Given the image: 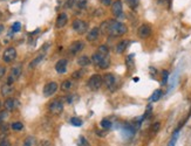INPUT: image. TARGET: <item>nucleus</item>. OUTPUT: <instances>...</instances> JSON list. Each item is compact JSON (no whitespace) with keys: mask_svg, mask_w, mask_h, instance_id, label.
<instances>
[{"mask_svg":"<svg viewBox=\"0 0 191 146\" xmlns=\"http://www.w3.org/2000/svg\"><path fill=\"white\" fill-rule=\"evenodd\" d=\"M11 127L13 129L14 131H21V130L24 129V125H22V123H20V122H15V123H13V124L11 125Z\"/></svg>","mask_w":191,"mask_h":146,"instance_id":"27","label":"nucleus"},{"mask_svg":"<svg viewBox=\"0 0 191 146\" xmlns=\"http://www.w3.org/2000/svg\"><path fill=\"white\" fill-rule=\"evenodd\" d=\"M12 93H13V88H12L11 85H8V84H4V85L1 87V95H2L4 97H6V96L11 95Z\"/></svg>","mask_w":191,"mask_h":146,"instance_id":"20","label":"nucleus"},{"mask_svg":"<svg viewBox=\"0 0 191 146\" xmlns=\"http://www.w3.org/2000/svg\"><path fill=\"white\" fill-rule=\"evenodd\" d=\"M4 32V25H0V34Z\"/></svg>","mask_w":191,"mask_h":146,"instance_id":"42","label":"nucleus"},{"mask_svg":"<svg viewBox=\"0 0 191 146\" xmlns=\"http://www.w3.org/2000/svg\"><path fill=\"white\" fill-rule=\"evenodd\" d=\"M20 28H21V25H20L19 22H15V24H13V26H12V30H13V32H19Z\"/></svg>","mask_w":191,"mask_h":146,"instance_id":"33","label":"nucleus"},{"mask_svg":"<svg viewBox=\"0 0 191 146\" xmlns=\"http://www.w3.org/2000/svg\"><path fill=\"white\" fill-rule=\"evenodd\" d=\"M72 26H73V29H74L76 33H79V34H83V33H86V32H87L88 24H87L86 21H83V20L76 19V20H74V21H73Z\"/></svg>","mask_w":191,"mask_h":146,"instance_id":"3","label":"nucleus"},{"mask_svg":"<svg viewBox=\"0 0 191 146\" xmlns=\"http://www.w3.org/2000/svg\"><path fill=\"white\" fill-rule=\"evenodd\" d=\"M127 2L129 4V6H130L133 10H135L137 6H138V0H127Z\"/></svg>","mask_w":191,"mask_h":146,"instance_id":"32","label":"nucleus"},{"mask_svg":"<svg viewBox=\"0 0 191 146\" xmlns=\"http://www.w3.org/2000/svg\"><path fill=\"white\" fill-rule=\"evenodd\" d=\"M101 127L104 129V130H108L111 127V123H110L109 119H103L101 120Z\"/></svg>","mask_w":191,"mask_h":146,"instance_id":"28","label":"nucleus"},{"mask_svg":"<svg viewBox=\"0 0 191 146\" xmlns=\"http://www.w3.org/2000/svg\"><path fill=\"white\" fill-rule=\"evenodd\" d=\"M43 57H45V54H41V55H39L38 57H35V59L29 63V68H35V67L38 66L41 61L43 60Z\"/></svg>","mask_w":191,"mask_h":146,"instance_id":"21","label":"nucleus"},{"mask_svg":"<svg viewBox=\"0 0 191 146\" xmlns=\"http://www.w3.org/2000/svg\"><path fill=\"white\" fill-rule=\"evenodd\" d=\"M0 107H1V102H0Z\"/></svg>","mask_w":191,"mask_h":146,"instance_id":"43","label":"nucleus"},{"mask_svg":"<svg viewBox=\"0 0 191 146\" xmlns=\"http://www.w3.org/2000/svg\"><path fill=\"white\" fill-rule=\"evenodd\" d=\"M90 63H92V60H90L88 56H84V55H83V56L78 59V64L81 67H87V66H89Z\"/></svg>","mask_w":191,"mask_h":146,"instance_id":"18","label":"nucleus"},{"mask_svg":"<svg viewBox=\"0 0 191 146\" xmlns=\"http://www.w3.org/2000/svg\"><path fill=\"white\" fill-rule=\"evenodd\" d=\"M101 2H102V5H104V6H110L111 5V0H100Z\"/></svg>","mask_w":191,"mask_h":146,"instance_id":"40","label":"nucleus"},{"mask_svg":"<svg viewBox=\"0 0 191 146\" xmlns=\"http://www.w3.org/2000/svg\"><path fill=\"white\" fill-rule=\"evenodd\" d=\"M160 126H161L160 123H155V124L152 125V132H157V131L160 130Z\"/></svg>","mask_w":191,"mask_h":146,"instance_id":"36","label":"nucleus"},{"mask_svg":"<svg viewBox=\"0 0 191 146\" xmlns=\"http://www.w3.org/2000/svg\"><path fill=\"white\" fill-rule=\"evenodd\" d=\"M67 21H68V16L66 13H60L56 18V28H62L67 25Z\"/></svg>","mask_w":191,"mask_h":146,"instance_id":"12","label":"nucleus"},{"mask_svg":"<svg viewBox=\"0 0 191 146\" xmlns=\"http://www.w3.org/2000/svg\"><path fill=\"white\" fill-rule=\"evenodd\" d=\"M110 66V60L109 57H106V59H103L98 64H97V67L98 68H101V69H107L108 67Z\"/></svg>","mask_w":191,"mask_h":146,"instance_id":"24","label":"nucleus"},{"mask_svg":"<svg viewBox=\"0 0 191 146\" xmlns=\"http://www.w3.org/2000/svg\"><path fill=\"white\" fill-rule=\"evenodd\" d=\"M15 57H16V50H15V48L13 47H8L4 54H2V60H4V62H6V63H11V62H13L14 60H15Z\"/></svg>","mask_w":191,"mask_h":146,"instance_id":"5","label":"nucleus"},{"mask_svg":"<svg viewBox=\"0 0 191 146\" xmlns=\"http://www.w3.org/2000/svg\"><path fill=\"white\" fill-rule=\"evenodd\" d=\"M73 87H74V82L72 80L63 81V83L61 84V89H62L63 91H69V90H72Z\"/></svg>","mask_w":191,"mask_h":146,"instance_id":"19","label":"nucleus"},{"mask_svg":"<svg viewBox=\"0 0 191 146\" xmlns=\"http://www.w3.org/2000/svg\"><path fill=\"white\" fill-rule=\"evenodd\" d=\"M20 74H21V67H13L12 68V70H11V75L8 76V79H7V82H6V84H8V85H12L15 81L18 80V77L20 76Z\"/></svg>","mask_w":191,"mask_h":146,"instance_id":"6","label":"nucleus"},{"mask_svg":"<svg viewBox=\"0 0 191 146\" xmlns=\"http://www.w3.org/2000/svg\"><path fill=\"white\" fill-rule=\"evenodd\" d=\"M116 82H117V80H116L115 75H113V74H106L103 76V83L108 89H113L115 87Z\"/></svg>","mask_w":191,"mask_h":146,"instance_id":"10","label":"nucleus"},{"mask_svg":"<svg viewBox=\"0 0 191 146\" xmlns=\"http://www.w3.org/2000/svg\"><path fill=\"white\" fill-rule=\"evenodd\" d=\"M84 47V43L82 41H74L70 46H69V53L72 55H75L78 54L79 52H81Z\"/></svg>","mask_w":191,"mask_h":146,"instance_id":"11","label":"nucleus"},{"mask_svg":"<svg viewBox=\"0 0 191 146\" xmlns=\"http://www.w3.org/2000/svg\"><path fill=\"white\" fill-rule=\"evenodd\" d=\"M33 145H34V137H32V136L27 137L24 140V143H22V146H33Z\"/></svg>","mask_w":191,"mask_h":146,"instance_id":"26","label":"nucleus"},{"mask_svg":"<svg viewBox=\"0 0 191 146\" xmlns=\"http://www.w3.org/2000/svg\"><path fill=\"white\" fill-rule=\"evenodd\" d=\"M128 40H123L121 42H119L117 43V46H116V48H115V52L117 54H122L124 50H125V48L128 47Z\"/></svg>","mask_w":191,"mask_h":146,"instance_id":"16","label":"nucleus"},{"mask_svg":"<svg viewBox=\"0 0 191 146\" xmlns=\"http://www.w3.org/2000/svg\"><path fill=\"white\" fill-rule=\"evenodd\" d=\"M102 83H103V77L101 75H98V74H95L88 80V88L90 90H93V91H96V90H98L101 88Z\"/></svg>","mask_w":191,"mask_h":146,"instance_id":"2","label":"nucleus"},{"mask_svg":"<svg viewBox=\"0 0 191 146\" xmlns=\"http://www.w3.org/2000/svg\"><path fill=\"white\" fill-rule=\"evenodd\" d=\"M178 134H179V130H176V131L174 132V134H172V137H171V139H170V142H169L168 146H175L176 145L177 139H178Z\"/></svg>","mask_w":191,"mask_h":146,"instance_id":"23","label":"nucleus"},{"mask_svg":"<svg viewBox=\"0 0 191 146\" xmlns=\"http://www.w3.org/2000/svg\"><path fill=\"white\" fill-rule=\"evenodd\" d=\"M48 110L53 115H60L62 111H63V103L60 101V99H55L53 101L49 106H48Z\"/></svg>","mask_w":191,"mask_h":146,"instance_id":"4","label":"nucleus"},{"mask_svg":"<svg viewBox=\"0 0 191 146\" xmlns=\"http://www.w3.org/2000/svg\"><path fill=\"white\" fill-rule=\"evenodd\" d=\"M75 1H76V0H67V1H66V7L72 8V7L75 5Z\"/></svg>","mask_w":191,"mask_h":146,"instance_id":"35","label":"nucleus"},{"mask_svg":"<svg viewBox=\"0 0 191 146\" xmlns=\"http://www.w3.org/2000/svg\"><path fill=\"white\" fill-rule=\"evenodd\" d=\"M161 96H162V90L157 89V90H155L154 93L150 96V101L151 102H157V101L161 98Z\"/></svg>","mask_w":191,"mask_h":146,"instance_id":"22","label":"nucleus"},{"mask_svg":"<svg viewBox=\"0 0 191 146\" xmlns=\"http://www.w3.org/2000/svg\"><path fill=\"white\" fill-rule=\"evenodd\" d=\"M56 90H57V83L49 82V83H47V84L43 87L42 93H43V95H45L46 97H49V96L54 95V93H56Z\"/></svg>","mask_w":191,"mask_h":146,"instance_id":"7","label":"nucleus"},{"mask_svg":"<svg viewBox=\"0 0 191 146\" xmlns=\"http://www.w3.org/2000/svg\"><path fill=\"white\" fill-rule=\"evenodd\" d=\"M111 12L113 14L119 18V16H122L123 15V6H122V1L121 0H116L113 2V6H111Z\"/></svg>","mask_w":191,"mask_h":146,"instance_id":"9","label":"nucleus"},{"mask_svg":"<svg viewBox=\"0 0 191 146\" xmlns=\"http://www.w3.org/2000/svg\"><path fill=\"white\" fill-rule=\"evenodd\" d=\"M79 146H90V144L88 143V140L84 137H80L79 138Z\"/></svg>","mask_w":191,"mask_h":146,"instance_id":"31","label":"nucleus"},{"mask_svg":"<svg viewBox=\"0 0 191 146\" xmlns=\"http://www.w3.org/2000/svg\"><path fill=\"white\" fill-rule=\"evenodd\" d=\"M96 54H98L101 57H108V55H109V49H108V47L107 46H100L98 48H97V52Z\"/></svg>","mask_w":191,"mask_h":146,"instance_id":"17","label":"nucleus"},{"mask_svg":"<svg viewBox=\"0 0 191 146\" xmlns=\"http://www.w3.org/2000/svg\"><path fill=\"white\" fill-rule=\"evenodd\" d=\"M0 18H1V14H0Z\"/></svg>","mask_w":191,"mask_h":146,"instance_id":"44","label":"nucleus"},{"mask_svg":"<svg viewBox=\"0 0 191 146\" xmlns=\"http://www.w3.org/2000/svg\"><path fill=\"white\" fill-rule=\"evenodd\" d=\"M102 28H106V33H108L111 36H121L127 33V26L117 21V20H109L102 25Z\"/></svg>","mask_w":191,"mask_h":146,"instance_id":"1","label":"nucleus"},{"mask_svg":"<svg viewBox=\"0 0 191 146\" xmlns=\"http://www.w3.org/2000/svg\"><path fill=\"white\" fill-rule=\"evenodd\" d=\"M5 74H6V68L4 66H0V79H2Z\"/></svg>","mask_w":191,"mask_h":146,"instance_id":"37","label":"nucleus"},{"mask_svg":"<svg viewBox=\"0 0 191 146\" xmlns=\"http://www.w3.org/2000/svg\"><path fill=\"white\" fill-rule=\"evenodd\" d=\"M15 105H16V101H15L14 98H8V99H6L5 103H4V106H5L6 111H12V110H14V109H15Z\"/></svg>","mask_w":191,"mask_h":146,"instance_id":"15","label":"nucleus"},{"mask_svg":"<svg viewBox=\"0 0 191 146\" xmlns=\"http://www.w3.org/2000/svg\"><path fill=\"white\" fill-rule=\"evenodd\" d=\"M0 146H11V143H10V140L4 139V140L0 142Z\"/></svg>","mask_w":191,"mask_h":146,"instance_id":"38","label":"nucleus"},{"mask_svg":"<svg viewBox=\"0 0 191 146\" xmlns=\"http://www.w3.org/2000/svg\"><path fill=\"white\" fill-rule=\"evenodd\" d=\"M70 124L74 125V126H81L82 125V120L78 117H72L70 118Z\"/></svg>","mask_w":191,"mask_h":146,"instance_id":"30","label":"nucleus"},{"mask_svg":"<svg viewBox=\"0 0 191 146\" xmlns=\"http://www.w3.org/2000/svg\"><path fill=\"white\" fill-rule=\"evenodd\" d=\"M83 75H84V70L80 69V70H76V71H74V73H73V75H72V77H73L74 80H80Z\"/></svg>","mask_w":191,"mask_h":146,"instance_id":"25","label":"nucleus"},{"mask_svg":"<svg viewBox=\"0 0 191 146\" xmlns=\"http://www.w3.org/2000/svg\"><path fill=\"white\" fill-rule=\"evenodd\" d=\"M7 117V111H1L0 112V123H2Z\"/></svg>","mask_w":191,"mask_h":146,"instance_id":"34","label":"nucleus"},{"mask_svg":"<svg viewBox=\"0 0 191 146\" xmlns=\"http://www.w3.org/2000/svg\"><path fill=\"white\" fill-rule=\"evenodd\" d=\"M55 70L59 74H65L67 71V60H59L55 64Z\"/></svg>","mask_w":191,"mask_h":146,"instance_id":"13","label":"nucleus"},{"mask_svg":"<svg viewBox=\"0 0 191 146\" xmlns=\"http://www.w3.org/2000/svg\"><path fill=\"white\" fill-rule=\"evenodd\" d=\"M166 81H168V71L164 70L163 71V83H166Z\"/></svg>","mask_w":191,"mask_h":146,"instance_id":"41","label":"nucleus"},{"mask_svg":"<svg viewBox=\"0 0 191 146\" xmlns=\"http://www.w3.org/2000/svg\"><path fill=\"white\" fill-rule=\"evenodd\" d=\"M100 32H101V29L100 28H93L88 34H87V40L88 41H95L97 38H98V35H100Z\"/></svg>","mask_w":191,"mask_h":146,"instance_id":"14","label":"nucleus"},{"mask_svg":"<svg viewBox=\"0 0 191 146\" xmlns=\"http://www.w3.org/2000/svg\"><path fill=\"white\" fill-rule=\"evenodd\" d=\"M137 34H138V36L141 38V39H147V38H149L151 35V28L149 25H147V24H144V25H142V26L138 27V29H137Z\"/></svg>","mask_w":191,"mask_h":146,"instance_id":"8","label":"nucleus"},{"mask_svg":"<svg viewBox=\"0 0 191 146\" xmlns=\"http://www.w3.org/2000/svg\"><path fill=\"white\" fill-rule=\"evenodd\" d=\"M39 146H52V144L48 140H41L39 143Z\"/></svg>","mask_w":191,"mask_h":146,"instance_id":"39","label":"nucleus"},{"mask_svg":"<svg viewBox=\"0 0 191 146\" xmlns=\"http://www.w3.org/2000/svg\"><path fill=\"white\" fill-rule=\"evenodd\" d=\"M75 5L80 8V10H84L87 7V0H76Z\"/></svg>","mask_w":191,"mask_h":146,"instance_id":"29","label":"nucleus"}]
</instances>
